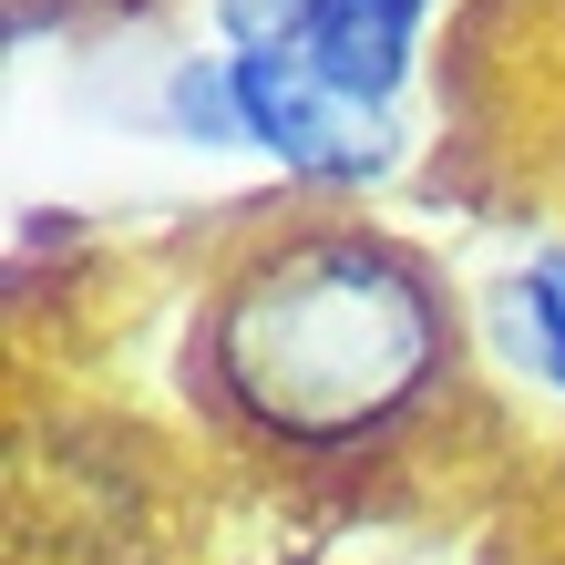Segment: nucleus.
<instances>
[{
	"label": "nucleus",
	"instance_id": "f257e3e1",
	"mask_svg": "<svg viewBox=\"0 0 565 565\" xmlns=\"http://www.w3.org/2000/svg\"><path fill=\"white\" fill-rule=\"evenodd\" d=\"M206 381L257 443L360 452L452 381V309L412 247L309 226L257 247L206 309Z\"/></svg>",
	"mask_w": 565,
	"mask_h": 565
},
{
	"label": "nucleus",
	"instance_id": "f03ea898",
	"mask_svg": "<svg viewBox=\"0 0 565 565\" xmlns=\"http://www.w3.org/2000/svg\"><path fill=\"white\" fill-rule=\"evenodd\" d=\"M226 73H237V124L247 145H268L298 185H381L391 154H402V124L350 104V93H329L309 62L288 52H226Z\"/></svg>",
	"mask_w": 565,
	"mask_h": 565
},
{
	"label": "nucleus",
	"instance_id": "7ed1b4c3",
	"mask_svg": "<svg viewBox=\"0 0 565 565\" xmlns=\"http://www.w3.org/2000/svg\"><path fill=\"white\" fill-rule=\"evenodd\" d=\"M422 21L431 0H309V21L288 31V62H309L329 93H350V104L391 114L412 83V52H422Z\"/></svg>",
	"mask_w": 565,
	"mask_h": 565
},
{
	"label": "nucleus",
	"instance_id": "20e7f679",
	"mask_svg": "<svg viewBox=\"0 0 565 565\" xmlns=\"http://www.w3.org/2000/svg\"><path fill=\"white\" fill-rule=\"evenodd\" d=\"M493 319H504V350L524 360V371L565 391V298H555V278H545V268H524L504 298H493Z\"/></svg>",
	"mask_w": 565,
	"mask_h": 565
},
{
	"label": "nucleus",
	"instance_id": "39448f33",
	"mask_svg": "<svg viewBox=\"0 0 565 565\" xmlns=\"http://www.w3.org/2000/svg\"><path fill=\"white\" fill-rule=\"evenodd\" d=\"M164 124H175L185 145H247L237 73H226V62H175V83H164Z\"/></svg>",
	"mask_w": 565,
	"mask_h": 565
},
{
	"label": "nucleus",
	"instance_id": "423d86ee",
	"mask_svg": "<svg viewBox=\"0 0 565 565\" xmlns=\"http://www.w3.org/2000/svg\"><path fill=\"white\" fill-rule=\"evenodd\" d=\"M216 21L237 31V52H278L298 21H309V0H216Z\"/></svg>",
	"mask_w": 565,
	"mask_h": 565
},
{
	"label": "nucleus",
	"instance_id": "0eeeda50",
	"mask_svg": "<svg viewBox=\"0 0 565 565\" xmlns=\"http://www.w3.org/2000/svg\"><path fill=\"white\" fill-rule=\"evenodd\" d=\"M535 268H545V278H555V298H565V257H535Z\"/></svg>",
	"mask_w": 565,
	"mask_h": 565
}]
</instances>
